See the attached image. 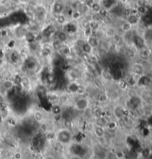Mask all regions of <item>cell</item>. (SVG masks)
I'll return each mask as SVG.
<instances>
[{"label":"cell","instance_id":"cell-1","mask_svg":"<svg viewBox=\"0 0 152 159\" xmlns=\"http://www.w3.org/2000/svg\"><path fill=\"white\" fill-rule=\"evenodd\" d=\"M54 138L62 146H67L72 141V133L68 128L59 129L54 133Z\"/></svg>","mask_w":152,"mask_h":159},{"label":"cell","instance_id":"cell-2","mask_svg":"<svg viewBox=\"0 0 152 159\" xmlns=\"http://www.w3.org/2000/svg\"><path fill=\"white\" fill-rule=\"evenodd\" d=\"M90 106V101L88 98L84 97V96H81L80 98H77L75 101L74 107L75 110L80 112H85L88 110Z\"/></svg>","mask_w":152,"mask_h":159},{"label":"cell","instance_id":"cell-3","mask_svg":"<svg viewBox=\"0 0 152 159\" xmlns=\"http://www.w3.org/2000/svg\"><path fill=\"white\" fill-rule=\"evenodd\" d=\"M93 132H94V136L99 139L104 138L106 135V127L96 124L93 127Z\"/></svg>","mask_w":152,"mask_h":159},{"label":"cell","instance_id":"cell-4","mask_svg":"<svg viewBox=\"0 0 152 159\" xmlns=\"http://www.w3.org/2000/svg\"><path fill=\"white\" fill-rule=\"evenodd\" d=\"M131 71L135 76H139V77L144 76L145 74V67L140 62H135L133 64Z\"/></svg>","mask_w":152,"mask_h":159},{"label":"cell","instance_id":"cell-5","mask_svg":"<svg viewBox=\"0 0 152 159\" xmlns=\"http://www.w3.org/2000/svg\"><path fill=\"white\" fill-rule=\"evenodd\" d=\"M117 34V29L114 26H109L104 31V36L107 39H114Z\"/></svg>","mask_w":152,"mask_h":159},{"label":"cell","instance_id":"cell-6","mask_svg":"<svg viewBox=\"0 0 152 159\" xmlns=\"http://www.w3.org/2000/svg\"><path fill=\"white\" fill-rule=\"evenodd\" d=\"M56 39L57 40H59L60 42H62V44L65 45L66 42H68L69 39V36L66 31H65L64 30H61V31H58L56 33Z\"/></svg>","mask_w":152,"mask_h":159},{"label":"cell","instance_id":"cell-7","mask_svg":"<svg viewBox=\"0 0 152 159\" xmlns=\"http://www.w3.org/2000/svg\"><path fill=\"white\" fill-rule=\"evenodd\" d=\"M52 9L54 13L56 15L59 14V13H63V11L65 10V5L63 2H60L58 0V2H55L54 3Z\"/></svg>","mask_w":152,"mask_h":159},{"label":"cell","instance_id":"cell-8","mask_svg":"<svg viewBox=\"0 0 152 159\" xmlns=\"http://www.w3.org/2000/svg\"><path fill=\"white\" fill-rule=\"evenodd\" d=\"M86 42L93 47V48H96L100 45V39L96 37V36H88V38H86Z\"/></svg>","mask_w":152,"mask_h":159},{"label":"cell","instance_id":"cell-9","mask_svg":"<svg viewBox=\"0 0 152 159\" xmlns=\"http://www.w3.org/2000/svg\"><path fill=\"white\" fill-rule=\"evenodd\" d=\"M139 55L142 59L143 60L149 59L151 57L150 48H148V47H141V48L139 49Z\"/></svg>","mask_w":152,"mask_h":159},{"label":"cell","instance_id":"cell-10","mask_svg":"<svg viewBox=\"0 0 152 159\" xmlns=\"http://www.w3.org/2000/svg\"><path fill=\"white\" fill-rule=\"evenodd\" d=\"M127 22H129V23L131 24L133 26L137 25L139 22V17L137 13H129L126 17L125 19Z\"/></svg>","mask_w":152,"mask_h":159},{"label":"cell","instance_id":"cell-11","mask_svg":"<svg viewBox=\"0 0 152 159\" xmlns=\"http://www.w3.org/2000/svg\"><path fill=\"white\" fill-rule=\"evenodd\" d=\"M90 11H91L92 13H101L102 11V5L100 2L94 1L93 3L91 4L90 6Z\"/></svg>","mask_w":152,"mask_h":159},{"label":"cell","instance_id":"cell-12","mask_svg":"<svg viewBox=\"0 0 152 159\" xmlns=\"http://www.w3.org/2000/svg\"><path fill=\"white\" fill-rule=\"evenodd\" d=\"M33 119L36 123L40 124L44 121L45 116H44V113L42 110H35L33 112Z\"/></svg>","mask_w":152,"mask_h":159},{"label":"cell","instance_id":"cell-13","mask_svg":"<svg viewBox=\"0 0 152 159\" xmlns=\"http://www.w3.org/2000/svg\"><path fill=\"white\" fill-rule=\"evenodd\" d=\"M56 22L59 25L64 26L68 23V18L65 13H59L56 15Z\"/></svg>","mask_w":152,"mask_h":159},{"label":"cell","instance_id":"cell-14","mask_svg":"<svg viewBox=\"0 0 152 159\" xmlns=\"http://www.w3.org/2000/svg\"><path fill=\"white\" fill-rule=\"evenodd\" d=\"M88 27L93 32H96L101 30V22L100 21L92 20L91 22H89Z\"/></svg>","mask_w":152,"mask_h":159},{"label":"cell","instance_id":"cell-15","mask_svg":"<svg viewBox=\"0 0 152 159\" xmlns=\"http://www.w3.org/2000/svg\"><path fill=\"white\" fill-rule=\"evenodd\" d=\"M133 27H134V26L125 20V22L122 23L121 26H120V31L124 34V33H129L132 31Z\"/></svg>","mask_w":152,"mask_h":159},{"label":"cell","instance_id":"cell-16","mask_svg":"<svg viewBox=\"0 0 152 159\" xmlns=\"http://www.w3.org/2000/svg\"><path fill=\"white\" fill-rule=\"evenodd\" d=\"M51 45L54 51H60L63 49L64 44L60 42V41L56 39H55L54 40H53L52 42H51Z\"/></svg>","mask_w":152,"mask_h":159},{"label":"cell","instance_id":"cell-17","mask_svg":"<svg viewBox=\"0 0 152 159\" xmlns=\"http://www.w3.org/2000/svg\"><path fill=\"white\" fill-rule=\"evenodd\" d=\"M82 51L87 55H91L93 53V51H94V48L91 47L88 43L86 41L83 43V45L80 47Z\"/></svg>","mask_w":152,"mask_h":159},{"label":"cell","instance_id":"cell-18","mask_svg":"<svg viewBox=\"0 0 152 159\" xmlns=\"http://www.w3.org/2000/svg\"><path fill=\"white\" fill-rule=\"evenodd\" d=\"M14 82L10 79L5 80V81H3V83H2V87H3V88L7 91H9L11 90H12V89L13 88V87H14Z\"/></svg>","mask_w":152,"mask_h":159},{"label":"cell","instance_id":"cell-19","mask_svg":"<svg viewBox=\"0 0 152 159\" xmlns=\"http://www.w3.org/2000/svg\"><path fill=\"white\" fill-rule=\"evenodd\" d=\"M11 2L10 0H0V6L5 7L10 11L11 9Z\"/></svg>","mask_w":152,"mask_h":159},{"label":"cell","instance_id":"cell-20","mask_svg":"<svg viewBox=\"0 0 152 159\" xmlns=\"http://www.w3.org/2000/svg\"><path fill=\"white\" fill-rule=\"evenodd\" d=\"M50 100H51L54 102H58L59 98H60V95L56 93V92H52V93H50L48 96Z\"/></svg>","mask_w":152,"mask_h":159},{"label":"cell","instance_id":"cell-21","mask_svg":"<svg viewBox=\"0 0 152 159\" xmlns=\"http://www.w3.org/2000/svg\"><path fill=\"white\" fill-rule=\"evenodd\" d=\"M21 84H22V86L24 87H29L30 86V81L29 79L27 78V77H24V78H22V80H21Z\"/></svg>","mask_w":152,"mask_h":159},{"label":"cell","instance_id":"cell-22","mask_svg":"<svg viewBox=\"0 0 152 159\" xmlns=\"http://www.w3.org/2000/svg\"><path fill=\"white\" fill-rule=\"evenodd\" d=\"M118 110L119 111H117V108H114V114H115V116H117L116 117L117 118H120L122 117V115H123V109H122L120 106H118Z\"/></svg>","mask_w":152,"mask_h":159},{"label":"cell","instance_id":"cell-23","mask_svg":"<svg viewBox=\"0 0 152 159\" xmlns=\"http://www.w3.org/2000/svg\"><path fill=\"white\" fill-rule=\"evenodd\" d=\"M33 159H46V156H44V154L41 152H36L33 154Z\"/></svg>","mask_w":152,"mask_h":159},{"label":"cell","instance_id":"cell-24","mask_svg":"<svg viewBox=\"0 0 152 159\" xmlns=\"http://www.w3.org/2000/svg\"><path fill=\"white\" fill-rule=\"evenodd\" d=\"M74 12H73L72 13V18L74 19H80L82 17V15L81 13H79L77 11H73Z\"/></svg>","mask_w":152,"mask_h":159},{"label":"cell","instance_id":"cell-25","mask_svg":"<svg viewBox=\"0 0 152 159\" xmlns=\"http://www.w3.org/2000/svg\"><path fill=\"white\" fill-rule=\"evenodd\" d=\"M14 158L15 159H22V154L19 152H17L14 154Z\"/></svg>","mask_w":152,"mask_h":159},{"label":"cell","instance_id":"cell-26","mask_svg":"<svg viewBox=\"0 0 152 159\" xmlns=\"http://www.w3.org/2000/svg\"><path fill=\"white\" fill-rule=\"evenodd\" d=\"M10 1L11 3L16 5H19L20 4L22 3V0H10Z\"/></svg>","mask_w":152,"mask_h":159},{"label":"cell","instance_id":"cell-27","mask_svg":"<svg viewBox=\"0 0 152 159\" xmlns=\"http://www.w3.org/2000/svg\"><path fill=\"white\" fill-rule=\"evenodd\" d=\"M4 102V97L2 94H0V104H2Z\"/></svg>","mask_w":152,"mask_h":159},{"label":"cell","instance_id":"cell-28","mask_svg":"<svg viewBox=\"0 0 152 159\" xmlns=\"http://www.w3.org/2000/svg\"><path fill=\"white\" fill-rule=\"evenodd\" d=\"M125 2H126V3L131 4V3H132V2H134V0H125Z\"/></svg>","mask_w":152,"mask_h":159},{"label":"cell","instance_id":"cell-29","mask_svg":"<svg viewBox=\"0 0 152 159\" xmlns=\"http://www.w3.org/2000/svg\"><path fill=\"white\" fill-rule=\"evenodd\" d=\"M150 51H151V56H152V47L150 48Z\"/></svg>","mask_w":152,"mask_h":159},{"label":"cell","instance_id":"cell-30","mask_svg":"<svg viewBox=\"0 0 152 159\" xmlns=\"http://www.w3.org/2000/svg\"><path fill=\"white\" fill-rule=\"evenodd\" d=\"M1 33H2V31H0V36H1Z\"/></svg>","mask_w":152,"mask_h":159}]
</instances>
